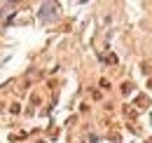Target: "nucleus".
<instances>
[{
  "mask_svg": "<svg viewBox=\"0 0 152 143\" xmlns=\"http://www.w3.org/2000/svg\"><path fill=\"white\" fill-rule=\"evenodd\" d=\"M136 103H138V108H145L148 99H145V96H138V99H136Z\"/></svg>",
  "mask_w": 152,
  "mask_h": 143,
  "instance_id": "1",
  "label": "nucleus"
},
{
  "mask_svg": "<svg viewBox=\"0 0 152 143\" xmlns=\"http://www.w3.org/2000/svg\"><path fill=\"white\" fill-rule=\"evenodd\" d=\"M150 143H152V139H150Z\"/></svg>",
  "mask_w": 152,
  "mask_h": 143,
  "instance_id": "2",
  "label": "nucleus"
}]
</instances>
